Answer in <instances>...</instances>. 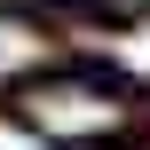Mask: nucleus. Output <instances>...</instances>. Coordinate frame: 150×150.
Segmentation results:
<instances>
[{
  "label": "nucleus",
  "instance_id": "2",
  "mask_svg": "<svg viewBox=\"0 0 150 150\" xmlns=\"http://www.w3.org/2000/svg\"><path fill=\"white\" fill-rule=\"evenodd\" d=\"M47 71H55V32L24 8H0V95H24Z\"/></svg>",
  "mask_w": 150,
  "mask_h": 150
},
{
  "label": "nucleus",
  "instance_id": "1",
  "mask_svg": "<svg viewBox=\"0 0 150 150\" xmlns=\"http://www.w3.org/2000/svg\"><path fill=\"white\" fill-rule=\"evenodd\" d=\"M16 119L47 142H111L134 127V95L103 71H47L16 95Z\"/></svg>",
  "mask_w": 150,
  "mask_h": 150
}]
</instances>
